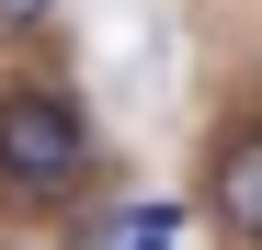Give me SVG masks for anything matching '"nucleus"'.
I'll return each instance as SVG.
<instances>
[{
	"instance_id": "f257e3e1",
	"label": "nucleus",
	"mask_w": 262,
	"mask_h": 250,
	"mask_svg": "<svg viewBox=\"0 0 262 250\" xmlns=\"http://www.w3.org/2000/svg\"><path fill=\"white\" fill-rule=\"evenodd\" d=\"M80 171H92V125H80V103H57V91H0V193L57 205Z\"/></svg>"
},
{
	"instance_id": "f03ea898",
	"label": "nucleus",
	"mask_w": 262,
	"mask_h": 250,
	"mask_svg": "<svg viewBox=\"0 0 262 250\" xmlns=\"http://www.w3.org/2000/svg\"><path fill=\"white\" fill-rule=\"evenodd\" d=\"M205 205L228 216L239 239H262V137H228L216 148V171H205Z\"/></svg>"
},
{
	"instance_id": "7ed1b4c3",
	"label": "nucleus",
	"mask_w": 262,
	"mask_h": 250,
	"mask_svg": "<svg viewBox=\"0 0 262 250\" xmlns=\"http://www.w3.org/2000/svg\"><path fill=\"white\" fill-rule=\"evenodd\" d=\"M114 250H160V216H137V228H125V239H114Z\"/></svg>"
},
{
	"instance_id": "20e7f679",
	"label": "nucleus",
	"mask_w": 262,
	"mask_h": 250,
	"mask_svg": "<svg viewBox=\"0 0 262 250\" xmlns=\"http://www.w3.org/2000/svg\"><path fill=\"white\" fill-rule=\"evenodd\" d=\"M0 12H12V23H34V12H46V0H0Z\"/></svg>"
}]
</instances>
